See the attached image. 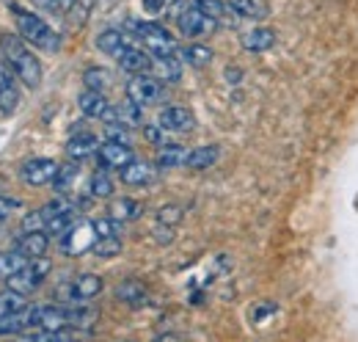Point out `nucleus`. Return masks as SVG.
Wrapping results in <instances>:
<instances>
[{"label":"nucleus","instance_id":"42","mask_svg":"<svg viewBox=\"0 0 358 342\" xmlns=\"http://www.w3.org/2000/svg\"><path fill=\"white\" fill-rule=\"evenodd\" d=\"M47 226V218L42 215V210H34L22 218V232H39Z\"/></svg>","mask_w":358,"mask_h":342},{"label":"nucleus","instance_id":"29","mask_svg":"<svg viewBox=\"0 0 358 342\" xmlns=\"http://www.w3.org/2000/svg\"><path fill=\"white\" fill-rule=\"evenodd\" d=\"M108 213L113 215V218H119V221H135V218H141V215H143V205L124 196V199H116V202L110 205V210H108Z\"/></svg>","mask_w":358,"mask_h":342},{"label":"nucleus","instance_id":"17","mask_svg":"<svg viewBox=\"0 0 358 342\" xmlns=\"http://www.w3.org/2000/svg\"><path fill=\"white\" fill-rule=\"evenodd\" d=\"M152 72L157 81L166 83H177L182 78V58L179 53H163V55H152Z\"/></svg>","mask_w":358,"mask_h":342},{"label":"nucleus","instance_id":"23","mask_svg":"<svg viewBox=\"0 0 358 342\" xmlns=\"http://www.w3.org/2000/svg\"><path fill=\"white\" fill-rule=\"evenodd\" d=\"M275 44V31L273 28H254L248 34H243V47L248 53H265Z\"/></svg>","mask_w":358,"mask_h":342},{"label":"nucleus","instance_id":"33","mask_svg":"<svg viewBox=\"0 0 358 342\" xmlns=\"http://www.w3.org/2000/svg\"><path fill=\"white\" fill-rule=\"evenodd\" d=\"M89 191L94 199H108V196H113V179H110L105 171H96V174L91 177Z\"/></svg>","mask_w":358,"mask_h":342},{"label":"nucleus","instance_id":"30","mask_svg":"<svg viewBox=\"0 0 358 342\" xmlns=\"http://www.w3.org/2000/svg\"><path fill=\"white\" fill-rule=\"evenodd\" d=\"M80 221V215H78V210H66V213L55 215V218H50L45 226L47 235H55V238H61V235H66L75 224Z\"/></svg>","mask_w":358,"mask_h":342},{"label":"nucleus","instance_id":"26","mask_svg":"<svg viewBox=\"0 0 358 342\" xmlns=\"http://www.w3.org/2000/svg\"><path fill=\"white\" fill-rule=\"evenodd\" d=\"M36 329H69L66 326V306H39Z\"/></svg>","mask_w":358,"mask_h":342},{"label":"nucleus","instance_id":"24","mask_svg":"<svg viewBox=\"0 0 358 342\" xmlns=\"http://www.w3.org/2000/svg\"><path fill=\"white\" fill-rule=\"evenodd\" d=\"M127 34L124 31H116V28H110V31H102L99 36H96V50H102L105 55H119L124 47H127Z\"/></svg>","mask_w":358,"mask_h":342},{"label":"nucleus","instance_id":"8","mask_svg":"<svg viewBox=\"0 0 358 342\" xmlns=\"http://www.w3.org/2000/svg\"><path fill=\"white\" fill-rule=\"evenodd\" d=\"M58 163L50 160V158H34V160H25L22 169H20V177L25 185H34V188H42V185H50L58 174Z\"/></svg>","mask_w":358,"mask_h":342},{"label":"nucleus","instance_id":"9","mask_svg":"<svg viewBox=\"0 0 358 342\" xmlns=\"http://www.w3.org/2000/svg\"><path fill=\"white\" fill-rule=\"evenodd\" d=\"M96 158H99V163L105 169H124L130 160H135L133 146L127 141H113V138H108V141L99 144Z\"/></svg>","mask_w":358,"mask_h":342},{"label":"nucleus","instance_id":"43","mask_svg":"<svg viewBox=\"0 0 358 342\" xmlns=\"http://www.w3.org/2000/svg\"><path fill=\"white\" fill-rule=\"evenodd\" d=\"M143 135H146V141H152L155 146L169 144V141H166V130L160 128V125H149V128H143Z\"/></svg>","mask_w":358,"mask_h":342},{"label":"nucleus","instance_id":"25","mask_svg":"<svg viewBox=\"0 0 358 342\" xmlns=\"http://www.w3.org/2000/svg\"><path fill=\"white\" fill-rule=\"evenodd\" d=\"M221 158V149L218 146H213V144H207V146H196V149H190V155H187V169H210L215 160Z\"/></svg>","mask_w":358,"mask_h":342},{"label":"nucleus","instance_id":"3","mask_svg":"<svg viewBox=\"0 0 358 342\" xmlns=\"http://www.w3.org/2000/svg\"><path fill=\"white\" fill-rule=\"evenodd\" d=\"M50 259L45 256H36V259H31L25 268H20L17 273H11L8 279H6V285H8V290H17V293H22V296H31V293H36L39 287H42V282H45V276L50 273Z\"/></svg>","mask_w":358,"mask_h":342},{"label":"nucleus","instance_id":"5","mask_svg":"<svg viewBox=\"0 0 358 342\" xmlns=\"http://www.w3.org/2000/svg\"><path fill=\"white\" fill-rule=\"evenodd\" d=\"M160 97H163V86L149 72H138V75H133L127 81V100H133V102L143 105V108L160 102Z\"/></svg>","mask_w":358,"mask_h":342},{"label":"nucleus","instance_id":"27","mask_svg":"<svg viewBox=\"0 0 358 342\" xmlns=\"http://www.w3.org/2000/svg\"><path fill=\"white\" fill-rule=\"evenodd\" d=\"M116 299L130 303V306H141V303H146V290H143L141 282L127 279V282H122V285L116 287Z\"/></svg>","mask_w":358,"mask_h":342},{"label":"nucleus","instance_id":"21","mask_svg":"<svg viewBox=\"0 0 358 342\" xmlns=\"http://www.w3.org/2000/svg\"><path fill=\"white\" fill-rule=\"evenodd\" d=\"M157 169L146 160H130L124 169H122V182L124 185H149L155 179Z\"/></svg>","mask_w":358,"mask_h":342},{"label":"nucleus","instance_id":"7","mask_svg":"<svg viewBox=\"0 0 358 342\" xmlns=\"http://www.w3.org/2000/svg\"><path fill=\"white\" fill-rule=\"evenodd\" d=\"M102 293V279L96 273H80L78 279H72L66 287L58 290V296L66 301H91Z\"/></svg>","mask_w":358,"mask_h":342},{"label":"nucleus","instance_id":"28","mask_svg":"<svg viewBox=\"0 0 358 342\" xmlns=\"http://www.w3.org/2000/svg\"><path fill=\"white\" fill-rule=\"evenodd\" d=\"M31 262V256H25L20 249H14V252H0V279L6 282L11 273H17L20 268H25Z\"/></svg>","mask_w":358,"mask_h":342},{"label":"nucleus","instance_id":"35","mask_svg":"<svg viewBox=\"0 0 358 342\" xmlns=\"http://www.w3.org/2000/svg\"><path fill=\"white\" fill-rule=\"evenodd\" d=\"M78 174H80L78 163H66V166H61L58 174H55V179H52L55 191H58V193H69V188H72V182L78 179Z\"/></svg>","mask_w":358,"mask_h":342},{"label":"nucleus","instance_id":"45","mask_svg":"<svg viewBox=\"0 0 358 342\" xmlns=\"http://www.w3.org/2000/svg\"><path fill=\"white\" fill-rule=\"evenodd\" d=\"M20 207V202L17 199H6V196H0V221H6L11 210H17Z\"/></svg>","mask_w":358,"mask_h":342},{"label":"nucleus","instance_id":"12","mask_svg":"<svg viewBox=\"0 0 358 342\" xmlns=\"http://www.w3.org/2000/svg\"><path fill=\"white\" fill-rule=\"evenodd\" d=\"M36 317H39V306H25L20 312L3 315L0 317V334H22L28 329H36Z\"/></svg>","mask_w":358,"mask_h":342},{"label":"nucleus","instance_id":"47","mask_svg":"<svg viewBox=\"0 0 358 342\" xmlns=\"http://www.w3.org/2000/svg\"><path fill=\"white\" fill-rule=\"evenodd\" d=\"M163 6H166V0H143V8H146L149 14H157Z\"/></svg>","mask_w":358,"mask_h":342},{"label":"nucleus","instance_id":"16","mask_svg":"<svg viewBox=\"0 0 358 342\" xmlns=\"http://www.w3.org/2000/svg\"><path fill=\"white\" fill-rule=\"evenodd\" d=\"M119 67L130 75H138V72H152V53L149 50H141V47H133L127 44L119 55H116Z\"/></svg>","mask_w":358,"mask_h":342},{"label":"nucleus","instance_id":"46","mask_svg":"<svg viewBox=\"0 0 358 342\" xmlns=\"http://www.w3.org/2000/svg\"><path fill=\"white\" fill-rule=\"evenodd\" d=\"M270 312H275V303H265V306H257V309L251 312V320H254V323H259V320H262L265 315H270Z\"/></svg>","mask_w":358,"mask_h":342},{"label":"nucleus","instance_id":"4","mask_svg":"<svg viewBox=\"0 0 358 342\" xmlns=\"http://www.w3.org/2000/svg\"><path fill=\"white\" fill-rule=\"evenodd\" d=\"M127 28L135 34V39H141V42L146 44V50H149L152 55L179 53L174 36H171L163 25H157V22H135V20H130V22H127Z\"/></svg>","mask_w":358,"mask_h":342},{"label":"nucleus","instance_id":"39","mask_svg":"<svg viewBox=\"0 0 358 342\" xmlns=\"http://www.w3.org/2000/svg\"><path fill=\"white\" fill-rule=\"evenodd\" d=\"M94 3H96V0H75V3L69 6V22H72L75 28H80V25L89 20V14L94 11Z\"/></svg>","mask_w":358,"mask_h":342},{"label":"nucleus","instance_id":"14","mask_svg":"<svg viewBox=\"0 0 358 342\" xmlns=\"http://www.w3.org/2000/svg\"><path fill=\"white\" fill-rule=\"evenodd\" d=\"M66 306V326L69 329H91L99 317V309L89 301H69Z\"/></svg>","mask_w":358,"mask_h":342},{"label":"nucleus","instance_id":"15","mask_svg":"<svg viewBox=\"0 0 358 342\" xmlns=\"http://www.w3.org/2000/svg\"><path fill=\"white\" fill-rule=\"evenodd\" d=\"M20 105V91H17V81H14V69L0 61V111L3 114H14Z\"/></svg>","mask_w":358,"mask_h":342},{"label":"nucleus","instance_id":"1","mask_svg":"<svg viewBox=\"0 0 358 342\" xmlns=\"http://www.w3.org/2000/svg\"><path fill=\"white\" fill-rule=\"evenodd\" d=\"M0 53H3V61L14 69V75L28 86V88H39L42 86V64L28 50V44H25L22 36L3 34L0 36Z\"/></svg>","mask_w":358,"mask_h":342},{"label":"nucleus","instance_id":"11","mask_svg":"<svg viewBox=\"0 0 358 342\" xmlns=\"http://www.w3.org/2000/svg\"><path fill=\"white\" fill-rule=\"evenodd\" d=\"M94 240H96V232H94V224H83V221H78L66 235H61V246H64V252L66 254H83L86 249L94 246Z\"/></svg>","mask_w":358,"mask_h":342},{"label":"nucleus","instance_id":"19","mask_svg":"<svg viewBox=\"0 0 358 342\" xmlns=\"http://www.w3.org/2000/svg\"><path fill=\"white\" fill-rule=\"evenodd\" d=\"M47 246H50V238H47L45 229H39V232H22V235L17 238V249L25 256H31V259L45 256Z\"/></svg>","mask_w":358,"mask_h":342},{"label":"nucleus","instance_id":"48","mask_svg":"<svg viewBox=\"0 0 358 342\" xmlns=\"http://www.w3.org/2000/svg\"><path fill=\"white\" fill-rule=\"evenodd\" d=\"M50 6H55V8H66V6H72L75 0H47Z\"/></svg>","mask_w":358,"mask_h":342},{"label":"nucleus","instance_id":"37","mask_svg":"<svg viewBox=\"0 0 358 342\" xmlns=\"http://www.w3.org/2000/svg\"><path fill=\"white\" fill-rule=\"evenodd\" d=\"M28 306V301L22 293H17V290H6V293H0V317L3 315H11V312H20V309H25Z\"/></svg>","mask_w":358,"mask_h":342},{"label":"nucleus","instance_id":"20","mask_svg":"<svg viewBox=\"0 0 358 342\" xmlns=\"http://www.w3.org/2000/svg\"><path fill=\"white\" fill-rule=\"evenodd\" d=\"M187 155H190V149H185V146H179V144H163V146L157 149L155 166H157V169H179V166L187 163Z\"/></svg>","mask_w":358,"mask_h":342},{"label":"nucleus","instance_id":"31","mask_svg":"<svg viewBox=\"0 0 358 342\" xmlns=\"http://www.w3.org/2000/svg\"><path fill=\"white\" fill-rule=\"evenodd\" d=\"M179 58H182L185 64H190V67H207V64L213 61V50L204 47V44H187V47L179 53Z\"/></svg>","mask_w":358,"mask_h":342},{"label":"nucleus","instance_id":"2","mask_svg":"<svg viewBox=\"0 0 358 342\" xmlns=\"http://www.w3.org/2000/svg\"><path fill=\"white\" fill-rule=\"evenodd\" d=\"M8 8H11V14H14V22H17L20 36L28 44H34V47H39V50H45V53H55V50L61 47L58 34L47 25L42 17H36L34 11L22 8L20 3H8Z\"/></svg>","mask_w":358,"mask_h":342},{"label":"nucleus","instance_id":"34","mask_svg":"<svg viewBox=\"0 0 358 342\" xmlns=\"http://www.w3.org/2000/svg\"><path fill=\"white\" fill-rule=\"evenodd\" d=\"M91 224H94L96 238H122V224H124V221H119V218H113V215L96 218V221H91Z\"/></svg>","mask_w":358,"mask_h":342},{"label":"nucleus","instance_id":"36","mask_svg":"<svg viewBox=\"0 0 358 342\" xmlns=\"http://www.w3.org/2000/svg\"><path fill=\"white\" fill-rule=\"evenodd\" d=\"M193 6L199 8V11H204L207 17H213V20H224L229 14H234L231 8H229V3H221V0H193Z\"/></svg>","mask_w":358,"mask_h":342},{"label":"nucleus","instance_id":"40","mask_svg":"<svg viewBox=\"0 0 358 342\" xmlns=\"http://www.w3.org/2000/svg\"><path fill=\"white\" fill-rule=\"evenodd\" d=\"M83 83H86V88H94V91H105L110 83V75L102 67H91L83 72Z\"/></svg>","mask_w":358,"mask_h":342},{"label":"nucleus","instance_id":"32","mask_svg":"<svg viewBox=\"0 0 358 342\" xmlns=\"http://www.w3.org/2000/svg\"><path fill=\"white\" fill-rule=\"evenodd\" d=\"M91 252L99 256V259H110V256L122 254V238H96Z\"/></svg>","mask_w":358,"mask_h":342},{"label":"nucleus","instance_id":"18","mask_svg":"<svg viewBox=\"0 0 358 342\" xmlns=\"http://www.w3.org/2000/svg\"><path fill=\"white\" fill-rule=\"evenodd\" d=\"M78 108H80V111H83V116H89V119H102V116H105V111L110 108V102L105 100V94H102V91L86 88V91L78 97Z\"/></svg>","mask_w":358,"mask_h":342},{"label":"nucleus","instance_id":"38","mask_svg":"<svg viewBox=\"0 0 358 342\" xmlns=\"http://www.w3.org/2000/svg\"><path fill=\"white\" fill-rule=\"evenodd\" d=\"M229 8L243 20H259L262 17V8L257 0H229Z\"/></svg>","mask_w":358,"mask_h":342},{"label":"nucleus","instance_id":"13","mask_svg":"<svg viewBox=\"0 0 358 342\" xmlns=\"http://www.w3.org/2000/svg\"><path fill=\"white\" fill-rule=\"evenodd\" d=\"M157 125L166 130V132H187V130H193V125H196V116L187 108L171 105V108H163L160 111Z\"/></svg>","mask_w":358,"mask_h":342},{"label":"nucleus","instance_id":"41","mask_svg":"<svg viewBox=\"0 0 358 342\" xmlns=\"http://www.w3.org/2000/svg\"><path fill=\"white\" fill-rule=\"evenodd\" d=\"M182 221V207L177 205H166V207H160L157 210V224H169V226H174Z\"/></svg>","mask_w":358,"mask_h":342},{"label":"nucleus","instance_id":"6","mask_svg":"<svg viewBox=\"0 0 358 342\" xmlns=\"http://www.w3.org/2000/svg\"><path fill=\"white\" fill-rule=\"evenodd\" d=\"M177 25H179V34H182V36H187V39H199V36H210V34L218 28V20L207 17L204 11H199V8L190 3V8H185V11L177 17Z\"/></svg>","mask_w":358,"mask_h":342},{"label":"nucleus","instance_id":"44","mask_svg":"<svg viewBox=\"0 0 358 342\" xmlns=\"http://www.w3.org/2000/svg\"><path fill=\"white\" fill-rule=\"evenodd\" d=\"M155 235H157V238H155L157 243H171V240H174V229H171L169 224H157V226H155Z\"/></svg>","mask_w":358,"mask_h":342},{"label":"nucleus","instance_id":"22","mask_svg":"<svg viewBox=\"0 0 358 342\" xmlns=\"http://www.w3.org/2000/svg\"><path fill=\"white\" fill-rule=\"evenodd\" d=\"M96 149H99V141H96L94 132H75V135L66 141V152H69V158H75V160L89 158Z\"/></svg>","mask_w":358,"mask_h":342},{"label":"nucleus","instance_id":"10","mask_svg":"<svg viewBox=\"0 0 358 342\" xmlns=\"http://www.w3.org/2000/svg\"><path fill=\"white\" fill-rule=\"evenodd\" d=\"M102 122L105 125H122V128H141L143 125V105H138L133 100H127V102H122V105H110L108 111H105V116H102Z\"/></svg>","mask_w":358,"mask_h":342}]
</instances>
